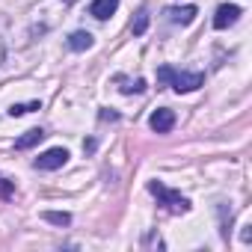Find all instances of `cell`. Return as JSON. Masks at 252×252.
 <instances>
[{
	"mask_svg": "<svg viewBox=\"0 0 252 252\" xmlns=\"http://www.w3.org/2000/svg\"><path fill=\"white\" fill-rule=\"evenodd\" d=\"M68 48H71V51H89V48H92V33H86V30L71 33V36H68Z\"/></svg>",
	"mask_w": 252,
	"mask_h": 252,
	"instance_id": "8",
	"label": "cell"
},
{
	"mask_svg": "<svg viewBox=\"0 0 252 252\" xmlns=\"http://www.w3.org/2000/svg\"><path fill=\"white\" fill-rule=\"evenodd\" d=\"M237 18H240V6H234V3H222V6L217 9V15H214V27H217V30H225V27L237 24Z\"/></svg>",
	"mask_w": 252,
	"mask_h": 252,
	"instance_id": "5",
	"label": "cell"
},
{
	"mask_svg": "<svg viewBox=\"0 0 252 252\" xmlns=\"http://www.w3.org/2000/svg\"><path fill=\"white\" fill-rule=\"evenodd\" d=\"M65 160H68V152H65V149H48L45 155H39V158H36V169L51 172V169H60Z\"/></svg>",
	"mask_w": 252,
	"mask_h": 252,
	"instance_id": "4",
	"label": "cell"
},
{
	"mask_svg": "<svg viewBox=\"0 0 252 252\" xmlns=\"http://www.w3.org/2000/svg\"><path fill=\"white\" fill-rule=\"evenodd\" d=\"M172 125H175V113H172L169 107L155 110L152 119H149V128H152L155 134H169V131H172Z\"/></svg>",
	"mask_w": 252,
	"mask_h": 252,
	"instance_id": "3",
	"label": "cell"
},
{
	"mask_svg": "<svg viewBox=\"0 0 252 252\" xmlns=\"http://www.w3.org/2000/svg\"><path fill=\"white\" fill-rule=\"evenodd\" d=\"M0 63H3V45H0Z\"/></svg>",
	"mask_w": 252,
	"mask_h": 252,
	"instance_id": "16",
	"label": "cell"
},
{
	"mask_svg": "<svg viewBox=\"0 0 252 252\" xmlns=\"http://www.w3.org/2000/svg\"><path fill=\"white\" fill-rule=\"evenodd\" d=\"M48 222H54V225H68L71 222V214H65V211H45L42 214Z\"/></svg>",
	"mask_w": 252,
	"mask_h": 252,
	"instance_id": "11",
	"label": "cell"
},
{
	"mask_svg": "<svg viewBox=\"0 0 252 252\" xmlns=\"http://www.w3.org/2000/svg\"><path fill=\"white\" fill-rule=\"evenodd\" d=\"M146 246H163V240H160V234H155V231H152V234L146 237Z\"/></svg>",
	"mask_w": 252,
	"mask_h": 252,
	"instance_id": "14",
	"label": "cell"
},
{
	"mask_svg": "<svg viewBox=\"0 0 252 252\" xmlns=\"http://www.w3.org/2000/svg\"><path fill=\"white\" fill-rule=\"evenodd\" d=\"M42 140H45V131H42V128H33V131H27L24 137H18V140H15V149H18V152H24V149L36 146V143H42Z\"/></svg>",
	"mask_w": 252,
	"mask_h": 252,
	"instance_id": "9",
	"label": "cell"
},
{
	"mask_svg": "<svg viewBox=\"0 0 252 252\" xmlns=\"http://www.w3.org/2000/svg\"><path fill=\"white\" fill-rule=\"evenodd\" d=\"M205 83V74L202 71H193V74H187V71H172L169 74V86L181 95V92H193V89H199Z\"/></svg>",
	"mask_w": 252,
	"mask_h": 252,
	"instance_id": "2",
	"label": "cell"
},
{
	"mask_svg": "<svg viewBox=\"0 0 252 252\" xmlns=\"http://www.w3.org/2000/svg\"><path fill=\"white\" fill-rule=\"evenodd\" d=\"M116 9H119V0H92L89 3V15L98 21H107Z\"/></svg>",
	"mask_w": 252,
	"mask_h": 252,
	"instance_id": "6",
	"label": "cell"
},
{
	"mask_svg": "<svg viewBox=\"0 0 252 252\" xmlns=\"http://www.w3.org/2000/svg\"><path fill=\"white\" fill-rule=\"evenodd\" d=\"M42 104L39 101H33V104H12L9 107V116H24V113H33V110H39Z\"/></svg>",
	"mask_w": 252,
	"mask_h": 252,
	"instance_id": "12",
	"label": "cell"
},
{
	"mask_svg": "<svg viewBox=\"0 0 252 252\" xmlns=\"http://www.w3.org/2000/svg\"><path fill=\"white\" fill-rule=\"evenodd\" d=\"M131 30H134V36H143V33L149 30V12H146V9L137 12V18L131 21Z\"/></svg>",
	"mask_w": 252,
	"mask_h": 252,
	"instance_id": "10",
	"label": "cell"
},
{
	"mask_svg": "<svg viewBox=\"0 0 252 252\" xmlns=\"http://www.w3.org/2000/svg\"><path fill=\"white\" fill-rule=\"evenodd\" d=\"M9 196H12V184L6 181V184H3V199H9Z\"/></svg>",
	"mask_w": 252,
	"mask_h": 252,
	"instance_id": "15",
	"label": "cell"
},
{
	"mask_svg": "<svg viewBox=\"0 0 252 252\" xmlns=\"http://www.w3.org/2000/svg\"><path fill=\"white\" fill-rule=\"evenodd\" d=\"M125 86H122V92H146V80L143 77H137V80H122Z\"/></svg>",
	"mask_w": 252,
	"mask_h": 252,
	"instance_id": "13",
	"label": "cell"
},
{
	"mask_svg": "<svg viewBox=\"0 0 252 252\" xmlns=\"http://www.w3.org/2000/svg\"><path fill=\"white\" fill-rule=\"evenodd\" d=\"M149 190H152V196H158V202L166 211H172V214H187L190 211V199L181 196V193H175V190H169V187H163L160 181H152Z\"/></svg>",
	"mask_w": 252,
	"mask_h": 252,
	"instance_id": "1",
	"label": "cell"
},
{
	"mask_svg": "<svg viewBox=\"0 0 252 252\" xmlns=\"http://www.w3.org/2000/svg\"><path fill=\"white\" fill-rule=\"evenodd\" d=\"M196 12H199L196 6H175V9H166L169 21H175V24H193Z\"/></svg>",
	"mask_w": 252,
	"mask_h": 252,
	"instance_id": "7",
	"label": "cell"
}]
</instances>
